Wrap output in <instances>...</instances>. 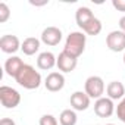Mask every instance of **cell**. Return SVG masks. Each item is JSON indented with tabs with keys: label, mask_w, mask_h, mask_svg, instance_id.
Instances as JSON below:
<instances>
[{
	"label": "cell",
	"mask_w": 125,
	"mask_h": 125,
	"mask_svg": "<svg viewBox=\"0 0 125 125\" xmlns=\"http://www.w3.org/2000/svg\"><path fill=\"white\" fill-rule=\"evenodd\" d=\"M15 81L27 90H35L41 85V75L38 71H35L34 66L25 63L15 77Z\"/></svg>",
	"instance_id": "obj_1"
},
{
	"label": "cell",
	"mask_w": 125,
	"mask_h": 125,
	"mask_svg": "<svg viewBox=\"0 0 125 125\" xmlns=\"http://www.w3.org/2000/svg\"><path fill=\"white\" fill-rule=\"evenodd\" d=\"M85 43H87V35L81 31H74L66 37L63 52L68 53L69 56L78 59L85 50Z\"/></svg>",
	"instance_id": "obj_2"
},
{
	"label": "cell",
	"mask_w": 125,
	"mask_h": 125,
	"mask_svg": "<svg viewBox=\"0 0 125 125\" xmlns=\"http://www.w3.org/2000/svg\"><path fill=\"white\" fill-rule=\"evenodd\" d=\"M84 90L85 93L88 94L90 99H100L103 97V93H104V81L102 77L99 75H91L85 80V84H84Z\"/></svg>",
	"instance_id": "obj_3"
},
{
	"label": "cell",
	"mask_w": 125,
	"mask_h": 125,
	"mask_svg": "<svg viewBox=\"0 0 125 125\" xmlns=\"http://www.w3.org/2000/svg\"><path fill=\"white\" fill-rule=\"evenodd\" d=\"M0 103L6 109H15L21 103V94L9 85L0 87Z\"/></svg>",
	"instance_id": "obj_4"
},
{
	"label": "cell",
	"mask_w": 125,
	"mask_h": 125,
	"mask_svg": "<svg viewBox=\"0 0 125 125\" xmlns=\"http://www.w3.org/2000/svg\"><path fill=\"white\" fill-rule=\"evenodd\" d=\"M106 46L112 52H124L125 50V32L121 30L110 31L106 37Z\"/></svg>",
	"instance_id": "obj_5"
},
{
	"label": "cell",
	"mask_w": 125,
	"mask_h": 125,
	"mask_svg": "<svg viewBox=\"0 0 125 125\" xmlns=\"http://www.w3.org/2000/svg\"><path fill=\"white\" fill-rule=\"evenodd\" d=\"M115 110L113 100L109 97H100L94 102V113L99 118H110Z\"/></svg>",
	"instance_id": "obj_6"
},
{
	"label": "cell",
	"mask_w": 125,
	"mask_h": 125,
	"mask_svg": "<svg viewBox=\"0 0 125 125\" xmlns=\"http://www.w3.org/2000/svg\"><path fill=\"white\" fill-rule=\"evenodd\" d=\"M44 85L49 91L52 93H57L65 87V77L62 72H50L46 80H44Z\"/></svg>",
	"instance_id": "obj_7"
},
{
	"label": "cell",
	"mask_w": 125,
	"mask_h": 125,
	"mask_svg": "<svg viewBox=\"0 0 125 125\" xmlns=\"http://www.w3.org/2000/svg\"><path fill=\"white\" fill-rule=\"evenodd\" d=\"M40 40L46 46H57L62 41V31L57 27H47L43 30Z\"/></svg>",
	"instance_id": "obj_8"
},
{
	"label": "cell",
	"mask_w": 125,
	"mask_h": 125,
	"mask_svg": "<svg viewBox=\"0 0 125 125\" xmlns=\"http://www.w3.org/2000/svg\"><path fill=\"white\" fill-rule=\"evenodd\" d=\"M77 65H78V59L69 56V54L65 53V52L59 53V56H57V62H56V66L59 68V71L68 74V72H72V71L77 68Z\"/></svg>",
	"instance_id": "obj_9"
},
{
	"label": "cell",
	"mask_w": 125,
	"mask_h": 125,
	"mask_svg": "<svg viewBox=\"0 0 125 125\" xmlns=\"http://www.w3.org/2000/svg\"><path fill=\"white\" fill-rule=\"evenodd\" d=\"M21 44L22 43H19V38L16 35H12V34H6L0 38V49H2V52H5L8 54L16 53L21 49Z\"/></svg>",
	"instance_id": "obj_10"
},
{
	"label": "cell",
	"mask_w": 125,
	"mask_h": 125,
	"mask_svg": "<svg viewBox=\"0 0 125 125\" xmlns=\"http://www.w3.org/2000/svg\"><path fill=\"white\" fill-rule=\"evenodd\" d=\"M71 106L74 110H78V112H83V110H87L88 106H90V97L85 91H75L71 94Z\"/></svg>",
	"instance_id": "obj_11"
},
{
	"label": "cell",
	"mask_w": 125,
	"mask_h": 125,
	"mask_svg": "<svg viewBox=\"0 0 125 125\" xmlns=\"http://www.w3.org/2000/svg\"><path fill=\"white\" fill-rule=\"evenodd\" d=\"M57 57L52 52H43L37 57V66L43 71H50L53 66H56Z\"/></svg>",
	"instance_id": "obj_12"
},
{
	"label": "cell",
	"mask_w": 125,
	"mask_h": 125,
	"mask_svg": "<svg viewBox=\"0 0 125 125\" xmlns=\"http://www.w3.org/2000/svg\"><path fill=\"white\" fill-rule=\"evenodd\" d=\"M24 65H25V63L22 62L21 57H18V56H10V57H8L6 62H5V71H6V74H8L9 77L15 78Z\"/></svg>",
	"instance_id": "obj_13"
},
{
	"label": "cell",
	"mask_w": 125,
	"mask_h": 125,
	"mask_svg": "<svg viewBox=\"0 0 125 125\" xmlns=\"http://www.w3.org/2000/svg\"><path fill=\"white\" fill-rule=\"evenodd\" d=\"M106 93L112 100H122L125 97V87L119 81H110L106 87Z\"/></svg>",
	"instance_id": "obj_14"
},
{
	"label": "cell",
	"mask_w": 125,
	"mask_h": 125,
	"mask_svg": "<svg viewBox=\"0 0 125 125\" xmlns=\"http://www.w3.org/2000/svg\"><path fill=\"white\" fill-rule=\"evenodd\" d=\"M93 18H94V15H93V12H91L90 8L81 6V8H78L77 12H75V21H77V25H78L81 30H83Z\"/></svg>",
	"instance_id": "obj_15"
},
{
	"label": "cell",
	"mask_w": 125,
	"mask_h": 125,
	"mask_svg": "<svg viewBox=\"0 0 125 125\" xmlns=\"http://www.w3.org/2000/svg\"><path fill=\"white\" fill-rule=\"evenodd\" d=\"M40 41H41V40H38V38H35V37H28V38H25V40L22 41V44H21L22 53L27 54V56L35 54V53L40 50Z\"/></svg>",
	"instance_id": "obj_16"
},
{
	"label": "cell",
	"mask_w": 125,
	"mask_h": 125,
	"mask_svg": "<svg viewBox=\"0 0 125 125\" xmlns=\"http://www.w3.org/2000/svg\"><path fill=\"white\" fill-rule=\"evenodd\" d=\"M78 116L74 109H65L59 115V122L60 125H77Z\"/></svg>",
	"instance_id": "obj_17"
},
{
	"label": "cell",
	"mask_w": 125,
	"mask_h": 125,
	"mask_svg": "<svg viewBox=\"0 0 125 125\" xmlns=\"http://www.w3.org/2000/svg\"><path fill=\"white\" fill-rule=\"evenodd\" d=\"M83 32L87 34V35H99L102 32V22L100 19H97L96 16L83 28Z\"/></svg>",
	"instance_id": "obj_18"
},
{
	"label": "cell",
	"mask_w": 125,
	"mask_h": 125,
	"mask_svg": "<svg viewBox=\"0 0 125 125\" xmlns=\"http://www.w3.org/2000/svg\"><path fill=\"white\" fill-rule=\"evenodd\" d=\"M10 16V9L6 3H0V22L5 24Z\"/></svg>",
	"instance_id": "obj_19"
},
{
	"label": "cell",
	"mask_w": 125,
	"mask_h": 125,
	"mask_svg": "<svg viewBox=\"0 0 125 125\" xmlns=\"http://www.w3.org/2000/svg\"><path fill=\"white\" fill-rule=\"evenodd\" d=\"M40 125H57V119L53 115L46 113L40 118Z\"/></svg>",
	"instance_id": "obj_20"
},
{
	"label": "cell",
	"mask_w": 125,
	"mask_h": 125,
	"mask_svg": "<svg viewBox=\"0 0 125 125\" xmlns=\"http://www.w3.org/2000/svg\"><path fill=\"white\" fill-rule=\"evenodd\" d=\"M116 115H118V118L125 124V97L118 103V106H116Z\"/></svg>",
	"instance_id": "obj_21"
},
{
	"label": "cell",
	"mask_w": 125,
	"mask_h": 125,
	"mask_svg": "<svg viewBox=\"0 0 125 125\" xmlns=\"http://www.w3.org/2000/svg\"><path fill=\"white\" fill-rule=\"evenodd\" d=\"M112 6L119 12H125V0H112Z\"/></svg>",
	"instance_id": "obj_22"
},
{
	"label": "cell",
	"mask_w": 125,
	"mask_h": 125,
	"mask_svg": "<svg viewBox=\"0 0 125 125\" xmlns=\"http://www.w3.org/2000/svg\"><path fill=\"white\" fill-rule=\"evenodd\" d=\"M0 125H16L13 119L10 118H2V121H0Z\"/></svg>",
	"instance_id": "obj_23"
},
{
	"label": "cell",
	"mask_w": 125,
	"mask_h": 125,
	"mask_svg": "<svg viewBox=\"0 0 125 125\" xmlns=\"http://www.w3.org/2000/svg\"><path fill=\"white\" fill-rule=\"evenodd\" d=\"M119 28H121V31L125 32V16H122V18L119 19Z\"/></svg>",
	"instance_id": "obj_24"
},
{
	"label": "cell",
	"mask_w": 125,
	"mask_h": 125,
	"mask_svg": "<svg viewBox=\"0 0 125 125\" xmlns=\"http://www.w3.org/2000/svg\"><path fill=\"white\" fill-rule=\"evenodd\" d=\"M124 63H125V53H124Z\"/></svg>",
	"instance_id": "obj_25"
},
{
	"label": "cell",
	"mask_w": 125,
	"mask_h": 125,
	"mask_svg": "<svg viewBox=\"0 0 125 125\" xmlns=\"http://www.w3.org/2000/svg\"><path fill=\"white\" fill-rule=\"evenodd\" d=\"M106 125H113V124H106Z\"/></svg>",
	"instance_id": "obj_26"
}]
</instances>
